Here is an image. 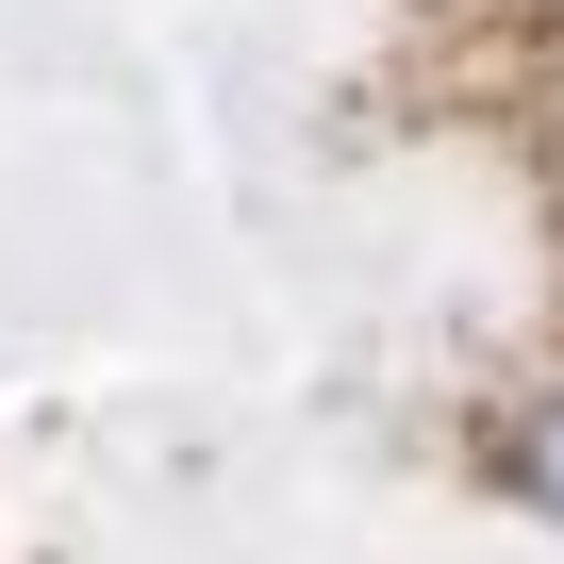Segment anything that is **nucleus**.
Instances as JSON below:
<instances>
[{
    "instance_id": "nucleus-1",
    "label": "nucleus",
    "mask_w": 564,
    "mask_h": 564,
    "mask_svg": "<svg viewBox=\"0 0 564 564\" xmlns=\"http://www.w3.org/2000/svg\"><path fill=\"white\" fill-rule=\"evenodd\" d=\"M531 498H547V531H564V399L531 415Z\"/></svg>"
}]
</instances>
